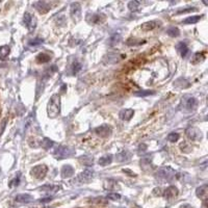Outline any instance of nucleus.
Returning <instances> with one entry per match:
<instances>
[{
    "label": "nucleus",
    "mask_w": 208,
    "mask_h": 208,
    "mask_svg": "<svg viewBox=\"0 0 208 208\" xmlns=\"http://www.w3.org/2000/svg\"><path fill=\"white\" fill-rule=\"evenodd\" d=\"M61 112V97L57 94L52 95L47 105V114L49 118H56Z\"/></svg>",
    "instance_id": "1"
},
{
    "label": "nucleus",
    "mask_w": 208,
    "mask_h": 208,
    "mask_svg": "<svg viewBox=\"0 0 208 208\" xmlns=\"http://www.w3.org/2000/svg\"><path fill=\"white\" fill-rule=\"evenodd\" d=\"M198 101L195 97L189 96V95H185L182 97L180 102V109L184 112H192L197 108Z\"/></svg>",
    "instance_id": "2"
},
{
    "label": "nucleus",
    "mask_w": 208,
    "mask_h": 208,
    "mask_svg": "<svg viewBox=\"0 0 208 208\" xmlns=\"http://www.w3.org/2000/svg\"><path fill=\"white\" fill-rule=\"evenodd\" d=\"M175 174H176L175 170H173L171 166H163L157 171L155 177L160 182H170L175 178Z\"/></svg>",
    "instance_id": "3"
},
{
    "label": "nucleus",
    "mask_w": 208,
    "mask_h": 208,
    "mask_svg": "<svg viewBox=\"0 0 208 208\" xmlns=\"http://www.w3.org/2000/svg\"><path fill=\"white\" fill-rule=\"evenodd\" d=\"M75 154V151H74L72 148L66 147V146H59L58 148H56L53 152V156L55 157L56 159H65V158H69V157L73 156Z\"/></svg>",
    "instance_id": "4"
},
{
    "label": "nucleus",
    "mask_w": 208,
    "mask_h": 208,
    "mask_svg": "<svg viewBox=\"0 0 208 208\" xmlns=\"http://www.w3.org/2000/svg\"><path fill=\"white\" fill-rule=\"evenodd\" d=\"M94 177V171L93 170H85L82 173H80L75 179L72 181V183L76 185H81V184H87L93 179Z\"/></svg>",
    "instance_id": "5"
},
{
    "label": "nucleus",
    "mask_w": 208,
    "mask_h": 208,
    "mask_svg": "<svg viewBox=\"0 0 208 208\" xmlns=\"http://www.w3.org/2000/svg\"><path fill=\"white\" fill-rule=\"evenodd\" d=\"M47 172H48V168L45 165H38L31 169L30 174L32 175V177L37 178V179H43V178H45Z\"/></svg>",
    "instance_id": "6"
},
{
    "label": "nucleus",
    "mask_w": 208,
    "mask_h": 208,
    "mask_svg": "<svg viewBox=\"0 0 208 208\" xmlns=\"http://www.w3.org/2000/svg\"><path fill=\"white\" fill-rule=\"evenodd\" d=\"M186 136L192 142H199L203 138V134L200 129L196 128V127H189L186 129Z\"/></svg>",
    "instance_id": "7"
},
{
    "label": "nucleus",
    "mask_w": 208,
    "mask_h": 208,
    "mask_svg": "<svg viewBox=\"0 0 208 208\" xmlns=\"http://www.w3.org/2000/svg\"><path fill=\"white\" fill-rule=\"evenodd\" d=\"M23 22H24L25 26L27 27L29 31H32L37 26V19L34 15H31L30 13H25L24 18H23Z\"/></svg>",
    "instance_id": "8"
},
{
    "label": "nucleus",
    "mask_w": 208,
    "mask_h": 208,
    "mask_svg": "<svg viewBox=\"0 0 208 208\" xmlns=\"http://www.w3.org/2000/svg\"><path fill=\"white\" fill-rule=\"evenodd\" d=\"M32 5H34L35 10L40 14H46L51 10V5H50L49 2H46V1H38V2H34Z\"/></svg>",
    "instance_id": "9"
},
{
    "label": "nucleus",
    "mask_w": 208,
    "mask_h": 208,
    "mask_svg": "<svg viewBox=\"0 0 208 208\" xmlns=\"http://www.w3.org/2000/svg\"><path fill=\"white\" fill-rule=\"evenodd\" d=\"M95 133H96L97 135L101 136V138H108V136L111 134V129L108 125L104 124L99 127H97V128L95 129Z\"/></svg>",
    "instance_id": "10"
},
{
    "label": "nucleus",
    "mask_w": 208,
    "mask_h": 208,
    "mask_svg": "<svg viewBox=\"0 0 208 208\" xmlns=\"http://www.w3.org/2000/svg\"><path fill=\"white\" fill-rule=\"evenodd\" d=\"M71 16L75 21H79L80 17H81V5L78 2H73L71 4Z\"/></svg>",
    "instance_id": "11"
},
{
    "label": "nucleus",
    "mask_w": 208,
    "mask_h": 208,
    "mask_svg": "<svg viewBox=\"0 0 208 208\" xmlns=\"http://www.w3.org/2000/svg\"><path fill=\"white\" fill-rule=\"evenodd\" d=\"M87 21L91 24H101L105 21V16L102 14H93V15H88Z\"/></svg>",
    "instance_id": "12"
},
{
    "label": "nucleus",
    "mask_w": 208,
    "mask_h": 208,
    "mask_svg": "<svg viewBox=\"0 0 208 208\" xmlns=\"http://www.w3.org/2000/svg\"><path fill=\"white\" fill-rule=\"evenodd\" d=\"M176 48L178 50V52L180 53L181 56H182L183 58L188 57L189 54H191V50H189L188 46H187V44L185 43V42H180L179 44H177Z\"/></svg>",
    "instance_id": "13"
},
{
    "label": "nucleus",
    "mask_w": 208,
    "mask_h": 208,
    "mask_svg": "<svg viewBox=\"0 0 208 208\" xmlns=\"http://www.w3.org/2000/svg\"><path fill=\"white\" fill-rule=\"evenodd\" d=\"M122 57H123V55L119 54L117 52H111L104 57V61H105L106 64H115V62H118L119 61H121Z\"/></svg>",
    "instance_id": "14"
},
{
    "label": "nucleus",
    "mask_w": 208,
    "mask_h": 208,
    "mask_svg": "<svg viewBox=\"0 0 208 208\" xmlns=\"http://www.w3.org/2000/svg\"><path fill=\"white\" fill-rule=\"evenodd\" d=\"M163 196L166 200H173L174 198H176L178 196V188L176 186H169L163 192Z\"/></svg>",
    "instance_id": "15"
},
{
    "label": "nucleus",
    "mask_w": 208,
    "mask_h": 208,
    "mask_svg": "<svg viewBox=\"0 0 208 208\" xmlns=\"http://www.w3.org/2000/svg\"><path fill=\"white\" fill-rule=\"evenodd\" d=\"M133 115H134V111L131 108H125L123 111H120V114H119V117H120L121 120L123 121H129L130 119L133 117Z\"/></svg>",
    "instance_id": "16"
},
{
    "label": "nucleus",
    "mask_w": 208,
    "mask_h": 208,
    "mask_svg": "<svg viewBox=\"0 0 208 208\" xmlns=\"http://www.w3.org/2000/svg\"><path fill=\"white\" fill-rule=\"evenodd\" d=\"M207 192H208L207 184H203V185H201L200 187H198V188L196 189V195H197V197L200 199H203L204 201L206 200L207 198Z\"/></svg>",
    "instance_id": "17"
},
{
    "label": "nucleus",
    "mask_w": 208,
    "mask_h": 208,
    "mask_svg": "<svg viewBox=\"0 0 208 208\" xmlns=\"http://www.w3.org/2000/svg\"><path fill=\"white\" fill-rule=\"evenodd\" d=\"M159 24H160V22H158V21H149V22L144 23L141 28L144 31H151V30H153V29L158 27Z\"/></svg>",
    "instance_id": "18"
},
{
    "label": "nucleus",
    "mask_w": 208,
    "mask_h": 208,
    "mask_svg": "<svg viewBox=\"0 0 208 208\" xmlns=\"http://www.w3.org/2000/svg\"><path fill=\"white\" fill-rule=\"evenodd\" d=\"M15 200L17 202H19V203H30V202L34 201V197L28 194H21V195H18L16 196V198H15Z\"/></svg>",
    "instance_id": "19"
},
{
    "label": "nucleus",
    "mask_w": 208,
    "mask_h": 208,
    "mask_svg": "<svg viewBox=\"0 0 208 208\" xmlns=\"http://www.w3.org/2000/svg\"><path fill=\"white\" fill-rule=\"evenodd\" d=\"M61 174V177L65 178V179H66V178H70L74 175V169L70 165H66L62 166Z\"/></svg>",
    "instance_id": "20"
},
{
    "label": "nucleus",
    "mask_w": 208,
    "mask_h": 208,
    "mask_svg": "<svg viewBox=\"0 0 208 208\" xmlns=\"http://www.w3.org/2000/svg\"><path fill=\"white\" fill-rule=\"evenodd\" d=\"M130 158H131V153H130L129 151H127V150H123L122 152L117 154V156H115V159H117V161H120V162L127 161V160H129Z\"/></svg>",
    "instance_id": "21"
},
{
    "label": "nucleus",
    "mask_w": 208,
    "mask_h": 208,
    "mask_svg": "<svg viewBox=\"0 0 208 208\" xmlns=\"http://www.w3.org/2000/svg\"><path fill=\"white\" fill-rule=\"evenodd\" d=\"M61 188L57 185H51V184H47L41 187V192H46V194H54V192H58V189Z\"/></svg>",
    "instance_id": "22"
},
{
    "label": "nucleus",
    "mask_w": 208,
    "mask_h": 208,
    "mask_svg": "<svg viewBox=\"0 0 208 208\" xmlns=\"http://www.w3.org/2000/svg\"><path fill=\"white\" fill-rule=\"evenodd\" d=\"M35 58H37V61L40 62V64H45V62H49L51 61V56H50L48 53H45V52L40 53Z\"/></svg>",
    "instance_id": "23"
},
{
    "label": "nucleus",
    "mask_w": 208,
    "mask_h": 208,
    "mask_svg": "<svg viewBox=\"0 0 208 208\" xmlns=\"http://www.w3.org/2000/svg\"><path fill=\"white\" fill-rule=\"evenodd\" d=\"M53 145H54V142H53L50 138H45L41 141V147L43 148L44 150H50L53 147Z\"/></svg>",
    "instance_id": "24"
},
{
    "label": "nucleus",
    "mask_w": 208,
    "mask_h": 208,
    "mask_svg": "<svg viewBox=\"0 0 208 208\" xmlns=\"http://www.w3.org/2000/svg\"><path fill=\"white\" fill-rule=\"evenodd\" d=\"M81 68H82L81 64H80L79 61H75L70 67V74H72V75H75V74H77L80 70H81Z\"/></svg>",
    "instance_id": "25"
},
{
    "label": "nucleus",
    "mask_w": 208,
    "mask_h": 208,
    "mask_svg": "<svg viewBox=\"0 0 208 208\" xmlns=\"http://www.w3.org/2000/svg\"><path fill=\"white\" fill-rule=\"evenodd\" d=\"M111 161H112V155H105L98 160V163L102 166H105V165H111Z\"/></svg>",
    "instance_id": "26"
},
{
    "label": "nucleus",
    "mask_w": 208,
    "mask_h": 208,
    "mask_svg": "<svg viewBox=\"0 0 208 208\" xmlns=\"http://www.w3.org/2000/svg\"><path fill=\"white\" fill-rule=\"evenodd\" d=\"M10 52H11V49L8 46H7V45L1 46L0 47V59H1V61H4V59L8 56V54H10Z\"/></svg>",
    "instance_id": "27"
},
{
    "label": "nucleus",
    "mask_w": 208,
    "mask_h": 208,
    "mask_svg": "<svg viewBox=\"0 0 208 208\" xmlns=\"http://www.w3.org/2000/svg\"><path fill=\"white\" fill-rule=\"evenodd\" d=\"M122 40V35L120 34H112L111 38H109L108 40V44L111 46H114V45H117L118 43H120Z\"/></svg>",
    "instance_id": "28"
},
{
    "label": "nucleus",
    "mask_w": 208,
    "mask_h": 208,
    "mask_svg": "<svg viewBox=\"0 0 208 208\" xmlns=\"http://www.w3.org/2000/svg\"><path fill=\"white\" fill-rule=\"evenodd\" d=\"M201 19H202V16L187 17L186 19L183 20V24H195V23H198Z\"/></svg>",
    "instance_id": "29"
},
{
    "label": "nucleus",
    "mask_w": 208,
    "mask_h": 208,
    "mask_svg": "<svg viewBox=\"0 0 208 208\" xmlns=\"http://www.w3.org/2000/svg\"><path fill=\"white\" fill-rule=\"evenodd\" d=\"M166 34H168L172 38H177L180 35V30L178 29V27H175V26H172V27H169L166 29Z\"/></svg>",
    "instance_id": "30"
},
{
    "label": "nucleus",
    "mask_w": 208,
    "mask_h": 208,
    "mask_svg": "<svg viewBox=\"0 0 208 208\" xmlns=\"http://www.w3.org/2000/svg\"><path fill=\"white\" fill-rule=\"evenodd\" d=\"M144 40H136V38H129L127 40L126 44L128 46H138V45H142V44H145Z\"/></svg>",
    "instance_id": "31"
},
{
    "label": "nucleus",
    "mask_w": 208,
    "mask_h": 208,
    "mask_svg": "<svg viewBox=\"0 0 208 208\" xmlns=\"http://www.w3.org/2000/svg\"><path fill=\"white\" fill-rule=\"evenodd\" d=\"M204 58H205L204 53L198 52V53H196V54L194 55V57H192V64H198V62H200V61H203Z\"/></svg>",
    "instance_id": "32"
},
{
    "label": "nucleus",
    "mask_w": 208,
    "mask_h": 208,
    "mask_svg": "<svg viewBox=\"0 0 208 208\" xmlns=\"http://www.w3.org/2000/svg\"><path fill=\"white\" fill-rule=\"evenodd\" d=\"M154 94H155V92L154 91H138V92H135L134 96L146 97V96H150V95H154Z\"/></svg>",
    "instance_id": "33"
},
{
    "label": "nucleus",
    "mask_w": 208,
    "mask_h": 208,
    "mask_svg": "<svg viewBox=\"0 0 208 208\" xmlns=\"http://www.w3.org/2000/svg\"><path fill=\"white\" fill-rule=\"evenodd\" d=\"M139 5H141V2L138 1H131L128 3V8L131 11H135L139 8Z\"/></svg>",
    "instance_id": "34"
},
{
    "label": "nucleus",
    "mask_w": 208,
    "mask_h": 208,
    "mask_svg": "<svg viewBox=\"0 0 208 208\" xmlns=\"http://www.w3.org/2000/svg\"><path fill=\"white\" fill-rule=\"evenodd\" d=\"M179 138H180V135L178 134L177 132H172L168 135V141L171 142H175L179 139Z\"/></svg>",
    "instance_id": "35"
},
{
    "label": "nucleus",
    "mask_w": 208,
    "mask_h": 208,
    "mask_svg": "<svg viewBox=\"0 0 208 208\" xmlns=\"http://www.w3.org/2000/svg\"><path fill=\"white\" fill-rule=\"evenodd\" d=\"M80 162L88 166L93 165V158H91V157H81L80 158Z\"/></svg>",
    "instance_id": "36"
},
{
    "label": "nucleus",
    "mask_w": 208,
    "mask_h": 208,
    "mask_svg": "<svg viewBox=\"0 0 208 208\" xmlns=\"http://www.w3.org/2000/svg\"><path fill=\"white\" fill-rule=\"evenodd\" d=\"M19 183H20V173H18V174H17V176L15 177L14 179L11 181L8 185H10V187H15V186H18V185H19Z\"/></svg>",
    "instance_id": "37"
},
{
    "label": "nucleus",
    "mask_w": 208,
    "mask_h": 208,
    "mask_svg": "<svg viewBox=\"0 0 208 208\" xmlns=\"http://www.w3.org/2000/svg\"><path fill=\"white\" fill-rule=\"evenodd\" d=\"M41 44H43V38H34V40L29 41V45L34 46V47L41 45Z\"/></svg>",
    "instance_id": "38"
},
{
    "label": "nucleus",
    "mask_w": 208,
    "mask_h": 208,
    "mask_svg": "<svg viewBox=\"0 0 208 208\" xmlns=\"http://www.w3.org/2000/svg\"><path fill=\"white\" fill-rule=\"evenodd\" d=\"M107 199L112 200V201H117V200H120L121 196L119 194H117V192H111V194L107 195Z\"/></svg>",
    "instance_id": "39"
},
{
    "label": "nucleus",
    "mask_w": 208,
    "mask_h": 208,
    "mask_svg": "<svg viewBox=\"0 0 208 208\" xmlns=\"http://www.w3.org/2000/svg\"><path fill=\"white\" fill-rule=\"evenodd\" d=\"M118 184H117V182L115 181H114V180H107L106 181V183H105V187L107 189H112V187H115L117 186Z\"/></svg>",
    "instance_id": "40"
},
{
    "label": "nucleus",
    "mask_w": 208,
    "mask_h": 208,
    "mask_svg": "<svg viewBox=\"0 0 208 208\" xmlns=\"http://www.w3.org/2000/svg\"><path fill=\"white\" fill-rule=\"evenodd\" d=\"M197 11V8L196 7H187L185 10H179L177 11V14H185V13H189V11Z\"/></svg>",
    "instance_id": "41"
},
{
    "label": "nucleus",
    "mask_w": 208,
    "mask_h": 208,
    "mask_svg": "<svg viewBox=\"0 0 208 208\" xmlns=\"http://www.w3.org/2000/svg\"><path fill=\"white\" fill-rule=\"evenodd\" d=\"M57 23H58L59 25H61V26L66 24V19H65V17H64V16H61V17H59L58 19H57Z\"/></svg>",
    "instance_id": "42"
},
{
    "label": "nucleus",
    "mask_w": 208,
    "mask_h": 208,
    "mask_svg": "<svg viewBox=\"0 0 208 208\" xmlns=\"http://www.w3.org/2000/svg\"><path fill=\"white\" fill-rule=\"evenodd\" d=\"M123 172H124L125 174H128V176H131V177H132V176H135V174L133 173V172H131L130 170H127V169H126V170H125V169H124Z\"/></svg>",
    "instance_id": "43"
},
{
    "label": "nucleus",
    "mask_w": 208,
    "mask_h": 208,
    "mask_svg": "<svg viewBox=\"0 0 208 208\" xmlns=\"http://www.w3.org/2000/svg\"><path fill=\"white\" fill-rule=\"evenodd\" d=\"M52 200L51 197H48V198H45V199H41V203H47V202H50Z\"/></svg>",
    "instance_id": "44"
},
{
    "label": "nucleus",
    "mask_w": 208,
    "mask_h": 208,
    "mask_svg": "<svg viewBox=\"0 0 208 208\" xmlns=\"http://www.w3.org/2000/svg\"><path fill=\"white\" fill-rule=\"evenodd\" d=\"M180 208H192L191 205H188V204H184V205H182Z\"/></svg>",
    "instance_id": "45"
}]
</instances>
